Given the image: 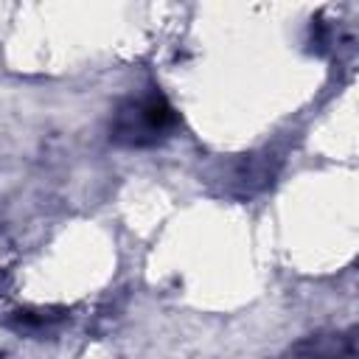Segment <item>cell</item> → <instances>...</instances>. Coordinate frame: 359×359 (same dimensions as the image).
<instances>
[{
	"mask_svg": "<svg viewBox=\"0 0 359 359\" xmlns=\"http://www.w3.org/2000/svg\"><path fill=\"white\" fill-rule=\"evenodd\" d=\"M275 157H261V154H241L227 174V191L238 196H250L261 188H266L275 177Z\"/></svg>",
	"mask_w": 359,
	"mask_h": 359,
	"instance_id": "cell-2",
	"label": "cell"
},
{
	"mask_svg": "<svg viewBox=\"0 0 359 359\" xmlns=\"http://www.w3.org/2000/svg\"><path fill=\"white\" fill-rule=\"evenodd\" d=\"M177 129V109L157 87H149L121 98L109 121V140L123 149H154L174 137Z\"/></svg>",
	"mask_w": 359,
	"mask_h": 359,
	"instance_id": "cell-1",
	"label": "cell"
},
{
	"mask_svg": "<svg viewBox=\"0 0 359 359\" xmlns=\"http://www.w3.org/2000/svg\"><path fill=\"white\" fill-rule=\"evenodd\" d=\"M62 320V311H45V309H25V311H14L11 314V325L17 328V331H25V334H34V331H45V328H50V325H56Z\"/></svg>",
	"mask_w": 359,
	"mask_h": 359,
	"instance_id": "cell-4",
	"label": "cell"
},
{
	"mask_svg": "<svg viewBox=\"0 0 359 359\" xmlns=\"http://www.w3.org/2000/svg\"><path fill=\"white\" fill-rule=\"evenodd\" d=\"M348 359L353 356V337L351 334H311L297 342L286 359Z\"/></svg>",
	"mask_w": 359,
	"mask_h": 359,
	"instance_id": "cell-3",
	"label": "cell"
}]
</instances>
